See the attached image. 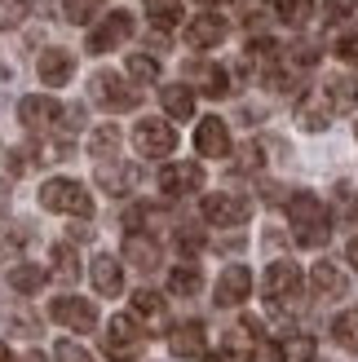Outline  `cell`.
<instances>
[{"mask_svg":"<svg viewBox=\"0 0 358 362\" xmlns=\"http://www.w3.org/2000/svg\"><path fill=\"white\" fill-rule=\"evenodd\" d=\"M288 216H292V230H296V243L301 247H323L332 239L328 208H323V199H314L310 190H301V194L288 199Z\"/></svg>","mask_w":358,"mask_h":362,"instance_id":"obj_1","label":"cell"},{"mask_svg":"<svg viewBox=\"0 0 358 362\" xmlns=\"http://www.w3.org/2000/svg\"><path fill=\"white\" fill-rule=\"evenodd\" d=\"M40 208L67 212V216H93V199H88V190L80 186V181H71V177H49L45 186H40Z\"/></svg>","mask_w":358,"mask_h":362,"instance_id":"obj_2","label":"cell"},{"mask_svg":"<svg viewBox=\"0 0 358 362\" xmlns=\"http://www.w3.org/2000/svg\"><path fill=\"white\" fill-rule=\"evenodd\" d=\"M88 93H93V102L106 106V111H133V106L142 102V93L133 84H124L115 71H98L93 84H88Z\"/></svg>","mask_w":358,"mask_h":362,"instance_id":"obj_3","label":"cell"},{"mask_svg":"<svg viewBox=\"0 0 358 362\" xmlns=\"http://www.w3.org/2000/svg\"><path fill=\"white\" fill-rule=\"evenodd\" d=\"M133 146H137V155H146V159H164V155L177 151V133H173L168 119H142L133 129Z\"/></svg>","mask_w":358,"mask_h":362,"instance_id":"obj_4","label":"cell"},{"mask_svg":"<svg viewBox=\"0 0 358 362\" xmlns=\"http://www.w3.org/2000/svg\"><path fill=\"white\" fill-rule=\"evenodd\" d=\"M261 296L270 300V305H288L301 296V269L292 261H275L270 269H265V279H261Z\"/></svg>","mask_w":358,"mask_h":362,"instance_id":"obj_5","label":"cell"},{"mask_svg":"<svg viewBox=\"0 0 358 362\" xmlns=\"http://www.w3.org/2000/svg\"><path fill=\"white\" fill-rule=\"evenodd\" d=\"M102 349H106V358H115V362L133 358V354L142 349V327H137V318H133V314H120V318H111V327H106Z\"/></svg>","mask_w":358,"mask_h":362,"instance_id":"obj_6","label":"cell"},{"mask_svg":"<svg viewBox=\"0 0 358 362\" xmlns=\"http://www.w3.org/2000/svg\"><path fill=\"white\" fill-rule=\"evenodd\" d=\"M49 318L71 327V332H93L98 327V305H88L80 296H58V300H49Z\"/></svg>","mask_w":358,"mask_h":362,"instance_id":"obj_7","label":"cell"},{"mask_svg":"<svg viewBox=\"0 0 358 362\" xmlns=\"http://www.w3.org/2000/svg\"><path fill=\"white\" fill-rule=\"evenodd\" d=\"M204 216L212 226H243L253 216V204L243 194H208L204 199Z\"/></svg>","mask_w":358,"mask_h":362,"instance_id":"obj_8","label":"cell"},{"mask_svg":"<svg viewBox=\"0 0 358 362\" xmlns=\"http://www.w3.org/2000/svg\"><path fill=\"white\" fill-rule=\"evenodd\" d=\"M159 190L173 194V199L204 190V168L200 164H164L159 168Z\"/></svg>","mask_w":358,"mask_h":362,"instance_id":"obj_9","label":"cell"},{"mask_svg":"<svg viewBox=\"0 0 358 362\" xmlns=\"http://www.w3.org/2000/svg\"><path fill=\"white\" fill-rule=\"evenodd\" d=\"M129 35H133V18L129 13H106V23L93 31V35H88V53H111V49H120L124 40H129Z\"/></svg>","mask_w":358,"mask_h":362,"instance_id":"obj_10","label":"cell"},{"mask_svg":"<svg viewBox=\"0 0 358 362\" xmlns=\"http://www.w3.org/2000/svg\"><path fill=\"white\" fill-rule=\"evenodd\" d=\"M248 296H253V269H248V265L221 269V279H217V305H221V310H230V305H243Z\"/></svg>","mask_w":358,"mask_h":362,"instance_id":"obj_11","label":"cell"},{"mask_svg":"<svg viewBox=\"0 0 358 362\" xmlns=\"http://www.w3.org/2000/svg\"><path fill=\"white\" fill-rule=\"evenodd\" d=\"M58 115H62V106L49 93H27L18 102V119H23L27 129H49V124H58Z\"/></svg>","mask_w":358,"mask_h":362,"instance_id":"obj_12","label":"cell"},{"mask_svg":"<svg viewBox=\"0 0 358 362\" xmlns=\"http://www.w3.org/2000/svg\"><path fill=\"white\" fill-rule=\"evenodd\" d=\"M195 146H200V155H208V159H226L230 155V129H226V119H217V115L200 119V129H195Z\"/></svg>","mask_w":358,"mask_h":362,"instance_id":"obj_13","label":"cell"},{"mask_svg":"<svg viewBox=\"0 0 358 362\" xmlns=\"http://www.w3.org/2000/svg\"><path fill=\"white\" fill-rule=\"evenodd\" d=\"M35 71H40V80L49 88H62L71 76H76V53L71 49H45L40 62H35Z\"/></svg>","mask_w":358,"mask_h":362,"instance_id":"obj_14","label":"cell"},{"mask_svg":"<svg viewBox=\"0 0 358 362\" xmlns=\"http://www.w3.org/2000/svg\"><path fill=\"white\" fill-rule=\"evenodd\" d=\"M226 18L221 13H200V18H190V27H186V40L190 49H212V45H221L226 40Z\"/></svg>","mask_w":358,"mask_h":362,"instance_id":"obj_15","label":"cell"},{"mask_svg":"<svg viewBox=\"0 0 358 362\" xmlns=\"http://www.w3.org/2000/svg\"><path fill=\"white\" fill-rule=\"evenodd\" d=\"M168 349L177 358H204V322H177L168 332Z\"/></svg>","mask_w":358,"mask_h":362,"instance_id":"obj_16","label":"cell"},{"mask_svg":"<svg viewBox=\"0 0 358 362\" xmlns=\"http://www.w3.org/2000/svg\"><path fill=\"white\" fill-rule=\"evenodd\" d=\"M296 124H301V129H306V133H323L328 124H332V102H328L323 93L306 98V102L296 106Z\"/></svg>","mask_w":358,"mask_h":362,"instance_id":"obj_17","label":"cell"},{"mask_svg":"<svg viewBox=\"0 0 358 362\" xmlns=\"http://www.w3.org/2000/svg\"><path fill=\"white\" fill-rule=\"evenodd\" d=\"M159 102H164L168 119H190L195 115V88L190 84H164L159 88Z\"/></svg>","mask_w":358,"mask_h":362,"instance_id":"obj_18","label":"cell"},{"mask_svg":"<svg viewBox=\"0 0 358 362\" xmlns=\"http://www.w3.org/2000/svg\"><path fill=\"white\" fill-rule=\"evenodd\" d=\"M124 261L133 269H155L159 265V243L146 239V234H129V239H124Z\"/></svg>","mask_w":358,"mask_h":362,"instance_id":"obj_19","label":"cell"},{"mask_svg":"<svg viewBox=\"0 0 358 362\" xmlns=\"http://www.w3.org/2000/svg\"><path fill=\"white\" fill-rule=\"evenodd\" d=\"M93 287L102 296H120V287H124V269H120V261L115 257H93Z\"/></svg>","mask_w":358,"mask_h":362,"instance_id":"obj_20","label":"cell"},{"mask_svg":"<svg viewBox=\"0 0 358 362\" xmlns=\"http://www.w3.org/2000/svg\"><path fill=\"white\" fill-rule=\"evenodd\" d=\"M190 80L200 84L208 98H226V93H230V76H226L217 62H195V66H190Z\"/></svg>","mask_w":358,"mask_h":362,"instance_id":"obj_21","label":"cell"},{"mask_svg":"<svg viewBox=\"0 0 358 362\" xmlns=\"http://www.w3.org/2000/svg\"><path fill=\"white\" fill-rule=\"evenodd\" d=\"M310 283H314L318 296H345V269L332 265V261H318L310 269Z\"/></svg>","mask_w":358,"mask_h":362,"instance_id":"obj_22","label":"cell"},{"mask_svg":"<svg viewBox=\"0 0 358 362\" xmlns=\"http://www.w3.org/2000/svg\"><path fill=\"white\" fill-rule=\"evenodd\" d=\"M133 181H137V173L129 168V164H98V186L106 190V194H129L133 190Z\"/></svg>","mask_w":358,"mask_h":362,"instance_id":"obj_23","label":"cell"},{"mask_svg":"<svg viewBox=\"0 0 358 362\" xmlns=\"http://www.w3.org/2000/svg\"><path fill=\"white\" fill-rule=\"evenodd\" d=\"M323 98L332 102V111H354L358 106V80L354 76H332L328 88H323Z\"/></svg>","mask_w":358,"mask_h":362,"instance_id":"obj_24","label":"cell"},{"mask_svg":"<svg viewBox=\"0 0 358 362\" xmlns=\"http://www.w3.org/2000/svg\"><path fill=\"white\" fill-rule=\"evenodd\" d=\"M45 283H49V269H40V265H13L9 269V287L18 296H35Z\"/></svg>","mask_w":358,"mask_h":362,"instance_id":"obj_25","label":"cell"},{"mask_svg":"<svg viewBox=\"0 0 358 362\" xmlns=\"http://www.w3.org/2000/svg\"><path fill=\"white\" fill-rule=\"evenodd\" d=\"M88 155L102 159V164L120 155V129H115V124H98V129L88 133Z\"/></svg>","mask_w":358,"mask_h":362,"instance_id":"obj_26","label":"cell"},{"mask_svg":"<svg viewBox=\"0 0 358 362\" xmlns=\"http://www.w3.org/2000/svg\"><path fill=\"white\" fill-rule=\"evenodd\" d=\"M49 261H53V279L58 283H76L80 279V261H76V252H71V243H58L49 252Z\"/></svg>","mask_w":358,"mask_h":362,"instance_id":"obj_27","label":"cell"},{"mask_svg":"<svg viewBox=\"0 0 358 362\" xmlns=\"http://www.w3.org/2000/svg\"><path fill=\"white\" fill-rule=\"evenodd\" d=\"M200 287H204V274H200L195 265H177L173 274H168V292H173V296H195Z\"/></svg>","mask_w":358,"mask_h":362,"instance_id":"obj_28","label":"cell"},{"mask_svg":"<svg viewBox=\"0 0 358 362\" xmlns=\"http://www.w3.org/2000/svg\"><path fill=\"white\" fill-rule=\"evenodd\" d=\"M275 9L288 27H306L310 13H314V0H275Z\"/></svg>","mask_w":358,"mask_h":362,"instance_id":"obj_29","label":"cell"},{"mask_svg":"<svg viewBox=\"0 0 358 362\" xmlns=\"http://www.w3.org/2000/svg\"><path fill=\"white\" fill-rule=\"evenodd\" d=\"M129 76L137 84H155L159 80V58H151V53H129Z\"/></svg>","mask_w":358,"mask_h":362,"instance_id":"obj_30","label":"cell"},{"mask_svg":"<svg viewBox=\"0 0 358 362\" xmlns=\"http://www.w3.org/2000/svg\"><path fill=\"white\" fill-rule=\"evenodd\" d=\"M332 336L341 340L345 349H358V310H345V314H336V322H332Z\"/></svg>","mask_w":358,"mask_h":362,"instance_id":"obj_31","label":"cell"},{"mask_svg":"<svg viewBox=\"0 0 358 362\" xmlns=\"http://www.w3.org/2000/svg\"><path fill=\"white\" fill-rule=\"evenodd\" d=\"M151 23H155L159 31L177 27V23H182V5H177V0H159V5H151Z\"/></svg>","mask_w":358,"mask_h":362,"instance_id":"obj_32","label":"cell"},{"mask_svg":"<svg viewBox=\"0 0 358 362\" xmlns=\"http://www.w3.org/2000/svg\"><path fill=\"white\" fill-rule=\"evenodd\" d=\"M332 199H336V212H341L345 221H358V190L350 186V181H341V186L332 190Z\"/></svg>","mask_w":358,"mask_h":362,"instance_id":"obj_33","label":"cell"},{"mask_svg":"<svg viewBox=\"0 0 358 362\" xmlns=\"http://www.w3.org/2000/svg\"><path fill=\"white\" fill-rule=\"evenodd\" d=\"M27 23V0H0V31H13Z\"/></svg>","mask_w":358,"mask_h":362,"instance_id":"obj_34","label":"cell"},{"mask_svg":"<svg viewBox=\"0 0 358 362\" xmlns=\"http://www.w3.org/2000/svg\"><path fill=\"white\" fill-rule=\"evenodd\" d=\"M133 314L137 318H159L164 314V296H155V292L142 287V292H133Z\"/></svg>","mask_w":358,"mask_h":362,"instance_id":"obj_35","label":"cell"},{"mask_svg":"<svg viewBox=\"0 0 358 362\" xmlns=\"http://www.w3.org/2000/svg\"><path fill=\"white\" fill-rule=\"evenodd\" d=\"M283 358L288 362H310L314 358V340L310 336H292L288 345H283Z\"/></svg>","mask_w":358,"mask_h":362,"instance_id":"obj_36","label":"cell"},{"mask_svg":"<svg viewBox=\"0 0 358 362\" xmlns=\"http://www.w3.org/2000/svg\"><path fill=\"white\" fill-rule=\"evenodd\" d=\"M93 13H98V0H67V23H93Z\"/></svg>","mask_w":358,"mask_h":362,"instance_id":"obj_37","label":"cell"},{"mask_svg":"<svg viewBox=\"0 0 358 362\" xmlns=\"http://www.w3.org/2000/svg\"><path fill=\"white\" fill-rule=\"evenodd\" d=\"M53 358H58V362H93V354H88V349H80L76 340H58V349H53Z\"/></svg>","mask_w":358,"mask_h":362,"instance_id":"obj_38","label":"cell"},{"mask_svg":"<svg viewBox=\"0 0 358 362\" xmlns=\"http://www.w3.org/2000/svg\"><path fill=\"white\" fill-rule=\"evenodd\" d=\"M336 58L350 62V66H358V31H350V35H341V40H336Z\"/></svg>","mask_w":358,"mask_h":362,"instance_id":"obj_39","label":"cell"},{"mask_svg":"<svg viewBox=\"0 0 358 362\" xmlns=\"http://www.w3.org/2000/svg\"><path fill=\"white\" fill-rule=\"evenodd\" d=\"M253 362H288V358H283V345H275V340H261L257 354H253Z\"/></svg>","mask_w":358,"mask_h":362,"instance_id":"obj_40","label":"cell"},{"mask_svg":"<svg viewBox=\"0 0 358 362\" xmlns=\"http://www.w3.org/2000/svg\"><path fill=\"white\" fill-rule=\"evenodd\" d=\"M354 5H358V0H328V18H332V23H345V18L354 13Z\"/></svg>","mask_w":358,"mask_h":362,"instance_id":"obj_41","label":"cell"},{"mask_svg":"<svg viewBox=\"0 0 358 362\" xmlns=\"http://www.w3.org/2000/svg\"><path fill=\"white\" fill-rule=\"evenodd\" d=\"M18 243H23L18 234H0V261H9L13 252H18Z\"/></svg>","mask_w":358,"mask_h":362,"instance_id":"obj_42","label":"cell"},{"mask_svg":"<svg viewBox=\"0 0 358 362\" xmlns=\"http://www.w3.org/2000/svg\"><path fill=\"white\" fill-rule=\"evenodd\" d=\"M345 257H350V265L358 269V239H350V247H345Z\"/></svg>","mask_w":358,"mask_h":362,"instance_id":"obj_43","label":"cell"},{"mask_svg":"<svg viewBox=\"0 0 358 362\" xmlns=\"http://www.w3.org/2000/svg\"><path fill=\"white\" fill-rule=\"evenodd\" d=\"M0 362H13V354H9V345L0 340Z\"/></svg>","mask_w":358,"mask_h":362,"instance_id":"obj_44","label":"cell"},{"mask_svg":"<svg viewBox=\"0 0 358 362\" xmlns=\"http://www.w3.org/2000/svg\"><path fill=\"white\" fill-rule=\"evenodd\" d=\"M18 362H49L45 354H27V358H18Z\"/></svg>","mask_w":358,"mask_h":362,"instance_id":"obj_45","label":"cell"},{"mask_svg":"<svg viewBox=\"0 0 358 362\" xmlns=\"http://www.w3.org/2000/svg\"><path fill=\"white\" fill-rule=\"evenodd\" d=\"M200 5H226V0H200Z\"/></svg>","mask_w":358,"mask_h":362,"instance_id":"obj_46","label":"cell"},{"mask_svg":"<svg viewBox=\"0 0 358 362\" xmlns=\"http://www.w3.org/2000/svg\"><path fill=\"white\" fill-rule=\"evenodd\" d=\"M204 362H230V358H204Z\"/></svg>","mask_w":358,"mask_h":362,"instance_id":"obj_47","label":"cell"},{"mask_svg":"<svg viewBox=\"0 0 358 362\" xmlns=\"http://www.w3.org/2000/svg\"><path fill=\"white\" fill-rule=\"evenodd\" d=\"M354 137H358V124H354Z\"/></svg>","mask_w":358,"mask_h":362,"instance_id":"obj_48","label":"cell"},{"mask_svg":"<svg viewBox=\"0 0 358 362\" xmlns=\"http://www.w3.org/2000/svg\"><path fill=\"white\" fill-rule=\"evenodd\" d=\"M151 5H159V0H151Z\"/></svg>","mask_w":358,"mask_h":362,"instance_id":"obj_49","label":"cell"}]
</instances>
